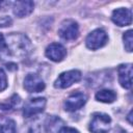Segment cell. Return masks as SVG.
<instances>
[{"mask_svg":"<svg viewBox=\"0 0 133 133\" xmlns=\"http://www.w3.org/2000/svg\"><path fill=\"white\" fill-rule=\"evenodd\" d=\"M123 39H124V46L125 49L128 52H132V48H133V36H132V30H128L124 33L123 35Z\"/></svg>","mask_w":133,"mask_h":133,"instance_id":"e0dca14e","label":"cell"},{"mask_svg":"<svg viewBox=\"0 0 133 133\" xmlns=\"http://www.w3.org/2000/svg\"><path fill=\"white\" fill-rule=\"evenodd\" d=\"M11 24V20L8 17H3L0 19V26H9Z\"/></svg>","mask_w":133,"mask_h":133,"instance_id":"ffe728a7","label":"cell"},{"mask_svg":"<svg viewBox=\"0 0 133 133\" xmlns=\"http://www.w3.org/2000/svg\"><path fill=\"white\" fill-rule=\"evenodd\" d=\"M59 36L64 41H75L79 35V26L72 19L64 20L58 29Z\"/></svg>","mask_w":133,"mask_h":133,"instance_id":"3957f363","label":"cell"},{"mask_svg":"<svg viewBox=\"0 0 133 133\" xmlns=\"http://www.w3.org/2000/svg\"><path fill=\"white\" fill-rule=\"evenodd\" d=\"M107 41H108L107 33L103 29L98 28V29H95L94 31H91L87 35V37L85 39V44L88 49L97 50V49L102 48L104 45H106Z\"/></svg>","mask_w":133,"mask_h":133,"instance_id":"277c9868","label":"cell"},{"mask_svg":"<svg viewBox=\"0 0 133 133\" xmlns=\"http://www.w3.org/2000/svg\"><path fill=\"white\" fill-rule=\"evenodd\" d=\"M46 106V99L45 98H32L27 101L24 105L23 115L25 117H30L42 112Z\"/></svg>","mask_w":133,"mask_h":133,"instance_id":"8992f818","label":"cell"},{"mask_svg":"<svg viewBox=\"0 0 133 133\" xmlns=\"http://www.w3.org/2000/svg\"><path fill=\"white\" fill-rule=\"evenodd\" d=\"M0 133H17L16 123L12 119H7L0 126Z\"/></svg>","mask_w":133,"mask_h":133,"instance_id":"9a60e30c","label":"cell"},{"mask_svg":"<svg viewBox=\"0 0 133 133\" xmlns=\"http://www.w3.org/2000/svg\"><path fill=\"white\" fill-rule=\"evenodd\" d=\"M123 133H126V132H123Z\"/></svg>","mask_w":133,"mask_h":133,"instance_id":"cb8c5ba5","label":"cell"},{"mask_svg":"<svg viewBox=\"0 0 133 133\" xmlns=\"http://www.w3.org/2000/svg\"><path fill=\"white\" fill-rule=\"evenodd\" d=\"M81 72L78 70H71L68 72L61 73L58 78L54 82V86L56 88H66L78 82L81 79Z\"/></svg>","mask_w":133,"mask_h":133,"instance_id":"5b68a950","label":"cell"},{"mask_svg":"<svg viewBox=\"0 0 133 133\" xmlns=\"http://www.w3.org/2000/svg\"><path fill=\"white\" fill-rule=\"evenodd\" d=\"M24 88L28 92H39L45 89V82L38 75L28 74L24 79Z\"/></svg>","mask_w":133,"mask_h":133,"instance_id":"ba28073f","label":"cell"},{"mask_svg":"<svg viewBox=\"0 0 133 133\" xmlns=\"http://www.w3.org/2000/svg\"><path fill=\"white\" fill-rule=\"evenodd\" d=\"M7 87V78L2 69H0V91L4 90Z\"/></svg>","mask_w":133,"mask_h":133,"instance_id":"ac0fdd59","label":"cell"},{"mask_svg":"<svg viewBox=\"0 0 133 133\" xmlns=\"http://www.w3.org/2000/svg\"><path fill=\"white\" fill-rule=\"evenodd\" d=\"M6 49V43H5V38L4 36L0 33V51Z\"/></svg>","mask_w":133,"mask_h":133,"instance_id":"44dd1931","label":"cell"},{"mask_svg":"<svg viewBox=\"0 0 133 133\" xmlns=\"http://www.w3.org/2000/svg\"><path fill=\"white\" fill-rule=\"evenodd\" d=\"M20 103V98L18 95H14L7 102H4V103H0V109H3V110H9V109H12L16 105H18Z\"/></svg>","mask_w":133,"mask_h":133,"instance_id":"2e32d148","label":"cell"},{"mask_svg":"<svg viewBox=\"0 0 133 133\" xmlns=\"http://www.w3.org/2000/svg\"><path fill=\"white\" fill-rule=\"evenodd\" d=\"M59 133H79V131L75 128H70V127H62L59 130Z\"/></svg>","mask_w":133,"mask_h":133,"instance_id":"d6986e66","label":"cell"},{"mask_svg":"<svg viewBox=\"0 0 133 133\" xmlns=\"http://www.w3.org/2000/svg\"><path fill=\"white\" fill-rule=\"evenodd\" d=\"M6 49L14 55L18 57L26 56L31 49L30 41L21 33H10L6 36Z\"/></svg>","mask_w":133,"mask_h":133,"instance_id":"6da1fadb","label":"cell"},{"mask_svg":"<svg viewBox=\"0 0 133 133\" xmlns=\"http://www.w3.org/2000/svg\"><path fill=\"white\" fill-rule=\"evenodd\" d=\"M63 121L55 115H52L50 117H48L46 124H45V129L47 133H57L59 132V130L64 127L63 126Z\"/></svg>","mask_w":133,"mask_h":133,"instance_id":"4fadbf2b","label":"cell"},{"mask_svg":"<svg viewBox=\"0 0 133 133\" xmlns=\"http://www.w3.org/2000/svg\"><path fill=\"white\" fill-rule=\"evenodd\" d=\"M1 5H2V2H1V1H0V7H1Z\"/></svg>","mask_w":133,"mask_h":133,"instance_id":"603a6c76","label":"cell"},{"mask_svg":"<svg viewBox=\"0 0 133 133\" xmlns=\"http://www.w3.org/2000/svg\"><path fill=\"white\" fill-rule=\"evenodd\" d=\"M111 20L117 26H128L132 23V11L129 8H117L114 9L111 16Z\"/></svg>","mask_w":133,"mask_h":133,"instance_id":"9c48e42d","label":"cell"},{"mask_svg":"<svg viewBox=\"0 0 133 133\" xmlns=\"http://www.w3.org/2000/svg\"><path fill=\"white\" fill-rule=\"evenodd\" d=\"M111 118L106 113H94L89 124V131L91 133H107L110 129Z\"/></svg>","mask_w":133,"mask_h":133,"instance_id":"7a4b0ae2","label":"cell"},{"mask_svg":"<svg viewBox=\"0 0 133 133\" xmlns=\"http://www.w3.org/2000/svg\"><path fill=\"white\" fill-rule=\"evenodd\" d=\"M117 74H118L119 84L124 88L130 89L132 86V64L131 63L119 64L117 68Z\"/></svg>","mask_w":133,"mask_h":133,"instance_id":"30bf717a","label":"cell"},{"mask_svg":"<svg viewBox=\"0 0 133 133\" xmlns=\"http://www.w3.org/2000/svg\"><path fill=\"white\" fill-rule=\"evenodd\" d=\"M116 99V94L110 89H101L96 94V100L103 103H112Z\"/></svg>","mask_w":133,"mask_h":133,"instance_id":"5bb4252c","label":"cell"},{"mask_svg":"<svg viewBox=\"0 0 133 133\" xmlns=\"http://www.w3.org/2000/svg\"><path fill=\"white\" fill-rule=\"evenodd\" d=\"M33 7H34V3L32 1H29V0L17 1L14 3L12 10L15 16H17L18 18H24L29 16L33 11Z\"/></svg>","mask_w":133,"mask_h":133,"instance_id":"7c38bea8","label":"cell"},{"mask_svg":"<svg viewBox=\"0 0 133 133\" xmlns=\"http://www.w3.org/2000/svg\"><path fill=\"white\" fill-rule=\"evenodd\" d=\"M131 113H132V111H130V113L128 114V119H129V123H130V124L132 123V121H131Z\"/></svg>","mask_w":133,"mask_h":133,"instance_id":"7402d4cb","label":"cell"},{"mask_svg":"<svg viewBox=\"0 0 133 133\" xmlns=\"http://www.w3.org/2000/svg\"><path fill=\"white\" fill-rule=\"evenodd\" d=\"M45 54H46V56L50 60L55 61V62H58V61H61L65 57V55H66V49L61 44L52 43V44H50L47 47Z\"/></svg>","mask_w":133,"mask_h":133,"instance_id":"8fae6325","label":"cell"},{"mask_svg":"<svg viewBox=\"0 0 133 133\" xmlns=\"http://www.w3.org/2000/svg\"><path fill=\"white\" fill-rule=\"evenodd\" d=\"M86 100H87V97L83 92L75 91L66 98V100L64 102V109L66 111L78 110L86 103Z\"/></svg>","mask_w":133,"mask_h":133,"instance_id":"52a82bcc","label":"cell"}]
</instances>
